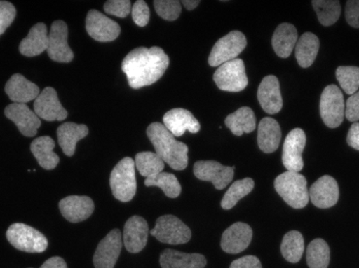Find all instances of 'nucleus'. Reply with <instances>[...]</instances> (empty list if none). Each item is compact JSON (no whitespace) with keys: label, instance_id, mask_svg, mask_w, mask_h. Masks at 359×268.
<instances>
[{"label":"nucleus","instance_id":"8","mask_svg":"<svg viewBox=\"0 0 359 268\" xmlns=\"http://www.w3.org/2000/svg\"><path fill=\"white\" fill-rule=\"evenodd\" d=\"M320 115L324 124L330 128L341 125L345 115L344 95L336 85L325 87L320 98Z\"/></svg>","mask_w":359,"mask_h":268},{"label":"nucleus","instance_id":"4","mask_svg":"<svg viewBox=\"0 0 359 268\" xmlns=\"http://www.w3.org/2000/svg\"><path fill=\"white\" fill-rule=\"evenodd\" d=\"M109 186L115 198L122 202H128L137 193L135 162L130 157L122 159L111 171Z\"/></svg>","mask_w":359,"mask_h":268},{"label":"nucleus","instance_id":"14","mask_svg":"<svg viewBox=\"0 0 359 268\" xmlns=\"http://www.w3.org/2000/svg\"><path fill=\"white\" fill-rule=\"evenodd\" d=\"M69 29L65 22L57 20L51 26L49 34L48 55L56 62L69 63L74 59V52L67 43Z\"/></svg>","mask_w":359,"mask_h":268},{"label":"nucleus","instance_id":"2","mask_svg":"<svg viewBox=\"0 0 359 268\" xmlns=\"http://www.w3.org/2000/svg\"><path fill=\"white\" fill-rule=\"evenodd\" d=\"M147 135L156 153L175 171H184L188 165V147L159 122L150 124Z\"/></svg>","mask_w":359,"mask_h":268},{"label":"nucleus","instance_id":"10","mask_svg":"<svg viewBox=\"0 0 359 268\" xmlns=\"http://www.w3.org/2000/svg\"><path fill=\"white\" fill-rule=\"evenodd\" d=\"M306 134L301 128H295L289 132L283 145L282 161L289 171L299 173L304 169L302 154L306 146Z\"/></svg>","mask_w":359,"mask_h":268},{"label":"nucleus","instance_id":"33","mask_svg":"<svg viewBox=\"0 0 359 268\" xmlns=\"http://www.w3.org/2000/svg\"><path fill=\"white\" fill-rule=\"evenodd\" d=\"M330 260V251L323 239L311 241L306 248V262L310 268H327Z\"/></svg>","mask_w":359,"mask_h":268},{"label":"nucleus","instance_id":"18","mask_svg":"<svg viewBox=\"0 0 359 268\" xmlns=\"http://www.w3.org/2000/svg\"><path fill=\"white\" fill-rule=\"evenodd\" d=\"M253 231L248 224L238 222L227 228L221 239V248L229 254H238L249 247Z\"/></svg>","mask_w":359,"mask_h":268},{"label":"nucleus","instance_id":"44","mask_svg":"<svg viewBox=\"0 0 359 268\" xmlns=\"http://www.w3.org/2000/svg\"><path fill=\"white\" fill-rule=\"evenodd\" d=\"M346 21L350 26L359 28V0H349L346 4Z\"/></svg>","mask_w":359,"mask_h":268},{"label":"nucleus","instance_id":"16","mask_svg":"<svg viewBox=\"0 0 359 268\" xmlns=\"http://www.w3.org/2000/svg\"><path fill=\"white\" fill-rule=\"evenodd\" d=\"M34 106L36 114L46 121H62L67 119V110L61 106L56 90L52 87H47L41 91Z\"/></svg>","mask_w":359,"mask_h":268},{"label":"nucleus","instance_id":"25","mask_svg":"<svg viewBox=\"0 0 359 268\" xmlns=\"http://www.w3.org/2000/svg\"><path fill=\"white\" fill-rule=\"evenodd\" d=\"M205 256L201 254H188L179 251L166 249L161 253L162 268H205Z\"/></svg>","mask_w":359,"mask_h":268},{"label":"nucleus","instance_id":"38","mask_svg":"<svg viewBox=\"0 0 359 268\" xmlns=\"http://www.w3.org/2000/svg\"><path fill=\"white\" fill-rule=\"evenodd\" d=\"M336 77L341 89L347 94L353 95L359 89V67L340 66L337 69Z\"/></svg>","mask_w":359,"mask_h":268},{"label":"nucleus","instance_id":"37","mask_svg":"<svg viewBox=\"0 0 359 268\" xmlns=\"http://www.w3.org/2000/svg\"><path fill=\"white\" fill-rule=\"evenodd\" d=\"M147 187H159L168 197L176 198L181 194L182 188L176 176L170 173H161L144 180Z\"/></svg>","mask_w":359,"mask_h":268},{"label":"nucleus","instance_id":"30","mask_svg":"<svg viewBox=\"0 0 359 268\" xmlns=\"http://www.w3.org/2000/svg\"><path fill=\"white\" fill-rule=\"evenodd\" d=\"M225 124L234 135L242 136L243 134H250L255 129V115L250 108L243 106L233 114L227 115Z\"/></svg>","mask_w":359,"mask_h":268},{"label":"nucleus","instance_id":"24","mask_svg":"<svg viewBox=\"0 0 359 268\" xmlns=\"http://www.w3.org/2000/svg\"><path fill=\"white\" fill-rule=\"evenodd\" d=\"M49 47V36L47 26L43 23H37L30 29L25 38L22 39L19 51L22 55L34 57L41 55Z\"/></svg>","mask_w":359,"mask_h":268},{"label":"nucleus","instance_id":"35","mask_svg":"<svg viewBox=\"0 0 359 268\" xmlns=\"http://www.w3.org/2000/svg\"><path fill=\"white\" fill-rule=\"evenodd\" d=\"M313 8L323 26L334 25L341 16V3L338 0H313Z\"/></svg>","mask_w":359,"mask_h":268},{"label":"nucleus","instance_id":"20","mask_svg":"<svg viewBox=\"0 0 359 268\" xmlns=\"http://www.w3.org/2000/svg\"><path fill=\"white\" fill-rule=\"evenodd\" d=\"M59 209L67 221L78 223L85 221L92 215L94 202L88 196H67L60 200Z\"/></svg>","mask_w":359,"mask_h":268},{"label":"nucleus","instance_id":"17","mask_svg":"<svg viewBox=\"0 0 359 268\" xmlns=\"http://www.w3.org/2000/svg\"><path fill=\"white\" fill-rule=\"evenodd\" d=\"M309 196L317 208H332L338 202L340 196L338 183L330 176H323L311 186Z\"/></svg>","mask_w":359,"mask_h":268},{"label":"nucleus","instance_id":"12","mask_svg":"<svg viewBox=\"0 0 359 268\" xmlns=\"http://www.w3.org/2000/svg\"><path fill=\"white\" fill-rule=\"evenodd\" d=\"M86 30L92 38L100 43L115 41L121 32V28L117 22L95 10H90L87 15Z\"/></svg>","mask_w":359,"mask_h":268},{"label":"nucleus","instance_id":"46","mask_svg":"<svg viewBox=\"0 0 359 268\" xmlns=\"http://www.w3.org/2000/svg\"><path fill=\"white\" fill-rule=\"evenodd\" d=\"M347 143L350 147L359 151V123H353L347 135Z\"/></svg>","mask_w":359,"mask_h":268},{"label":"nucleus","instance_id":"45","mask_svg":"<svg viewBox=\"0 0 359 268\" xmlns=\"http://www.w3.org/2000/svg\"><path fill=\"white\" fill-rule=\"evenodd\" d=\"M229 268H262V267L257 257L249 255L234 260Z\"/></svg>","mask_w":359,"mask_h":268},{"label":"nucleus","instance_id":"15","mask_svg":"<svg viewBox=\"0 0 359 268\" xmlns=\"http://www.w3.org/2000/svg\"><path fill=\"white\" fill-rule=\"evenodd\" d=\"M4 115L16 124L24 136H36L41 122L36 112H32L25 104H12L6 106Z\"/></svg>","mask_w":359,"mask_h":268},{"label":"nucleus","instance_id":"47","mask_svg":"<svg viewBox=\"0 0 359 268\" xmlns=\"http://www.w3.org/2000/svg\"><path fill=\"white\" fill-rule=\"evenodd\" d=\"M41 268H67V265L61 257H52L48 259Z\"/></svg>","mask_w":359,"mask_h":268},{"label":"nucleus","instance_id":"7","mask_svg":"<svg viewBox=\"0 0 359 268\" xmlns=\"http://www.w3.org/2000/svg\"><path fill=\"white\" fill-rule=\"evenodd\" d=\"M150 233L161 243L170 245H182L188 243L191 239V230L189 227L172 215L159 217L156 225Z\"/></svg>","mask_w":359,"mask_h":268},{"label":"nucleus","instance_id":"31","mask_svg":"<svg viewBox=\"0 0 359 268\" xmlns=\"http://www.w3.org/2000/svg\"><path fill=\"white\" fill-rule=\"evenodd\" d=\"M319 51V39L315 34L306 32L299 38L295 47V57L304 69L311 66Z\"/></svg>","mask_w":359,"mask_h":268},{"label":"nucleus","instance_id":"23","mask_svg":"<svg viewBox=\"0 0 359 268\" xmlns=\"http://www.w3.org/2000/svg\"><path fill=\"white\" fill-rule=\"evenodd\" d=\"M4 90H6L8 98L16 104H26V102L36 99L41 94L37 85L30 82L20 73H16L11 77L6 83Z\"/></svg>","mask_w":359,"mask_h":268},{"label":"nucleus","instance_id":"6","mask_svg":"<svg viewBox=\"0 0 359 268\" xmlns=\"http://www.w3.org/2000/svg\"><path fill=\"white\" fill-rule=\"evenodd\" d=\"M213 78L219 89L229 92H240L248 86V78L242 59L236 58L220 65Z\"/></svg>","mask_w":359,"mask_h":268},{"label":"nucleus","instance_id":"22","mask_svg":"<svg viewBox=\"0 0 359 268\" xmlns=\"http://www.w3.org/2000/svg\"><path fill=\"white\" fill-rule=\"evenodd\" d=\"M163 125L175 136H182L185 132L198 134L201 130V124L189 111L184 108H174L163 115Z\"/></svg>","mask_w":359,"mask_h":268},{"label":"nucleus","instance_id":"13","mask_svg":"<svg viewBox=\"0 0 359 268\" xmlns=\"http://www.w3.org/2000/svg\"><path fill=\"white\" fill-rule=\"evenodd\" d=\"M122 234L119 230H113L98 244L93 256L95 268H114L122 249Z\"/></svg>","mask_w":359,"mask_h":268},{"label":"nucleus","instance_id":"29","mask_svg":"<svg viewBox=\"0 0 359 268\" xmlns=\"http://www.w3.org/2000/svg\"><path fill=\"white\" fill-rule=\"evenodd\" d=\"M54 139L50 136L37 137L30 146V150L36 157L37 162L47 171L54 169L60 161L58 155L54 153Z\"/></svg>","mask_w":359,"mask_h":268},{"label":"nucleus","instance_id":"34","mask_svg":"<svg viewBox=\"0 0 359 268\" xmlns=\"http://www.w3.org/2000/svg\"><path fill=\"white\" fill-rule=\"evenodd\" d=\"M135 167L144 178L157 176L164 169V161L157 153L141 152L135 156Z\"/></svg>","mask_w":359,"mask_h":268},{"label":"nucleus","instance_id":"43","mask_svg":"<svg viewBox=\"0 0 359 268\" xmlns=\"http://www.w3.org/2000/svg\"><path fill=\"white\" fill-rule=\"evenodd\" d=\"M345 115L350 122L359 121V90L348 98L346 102Z\"/></svg>","mask_w":359,"mask_h":268},{"label":"nucleus","instance_id":"39","mask_svg":"<svg viewBox=\"0 0 359 268\" xmlns=\"http://www.w3.org/2000/svg\"><path fill=\"white\" fill-rule=\"evenodd\" d=\"M154 8L162 19L175 21L181 15V2L178 0H155Z\"/></svg>","mask_w":359,"mask_h":268},{"label":"nucleus","instance_id":"3","mask_svg":"<svg viewBox=\"0 0 359 268\" xmlns=\"http://www.w3.org/2000/svg\"><path fill=\"white\" fill-rule=\"evenodd\" d=\"M275 189L280 196L293 209H303L308 204V187L305 176L295 171H286L275 180Z\"/></svg>","mask_w":359,"mask_h":268},{"label":"nucleus","instance_id":"42","mask_svg":"<svg viewBox=\"0 0 359 268\" xmlns=\"http://www.w3.org/2000/svg\"><path fill=\"white\" fill-rule=\"evenodd\" d=\"M133 21L140 27H144L150 21V8L148 4L143 0H137L133 4V10H131Z\"/></svg>","mask_w":359,"mask_h":268},{"label":"nucleus","instance_id":"28","mask_svg":"<svg viewBox=\"0 0 359 268\" xmlns=\"http://www.w3.org/2000/svg\"><path fill=\"white\" fill-rule=\"evenodd\" d=\"M297 31L292 24L283 23L276 28L271 45L279 57L287 58L297 45Z\"/></svg>","mask_w":359,"mask_h":268},{"label":"nucleus","instance_id":"19","mask_svg":"<svg viewBox=\"0 0 359 268\" xmlns=\"http://www.w3.org/2000/svg\"><path fill=\"white\" fill-rule=\"evenodd\" d=\"M149 226L146 220L140 216H133L127 220L123 231V244L130 253H139L148 241Z\"/></svg>","mask_w":359,"mask_h":268},{"label":"nucleus","instance_id":"41","mask_svg":"<svg viewBox=\"0 0 359 268\" xmlns=\"http://www.w3.org/2000/svg\"><path fill=\"white\" fill-rule=\"evenodd\" d=\"M16 8L8 1L0 2V34H4L16 17Z\"/></svg>","mask_w":359,"mask_h":268},{"label":"nucleus","instance_id":"9","mask_svg":"<svg viewBox=\"0 0 359 268\" xmlns=\"http://www.w3.org/2000/svg\"><path fill=\"white\" fill-rule=\"evenodd\" d=\"M247 45V39L241 31H231L219 39L212 49L209 64L216 67L236 59Z\"/></svg>","mask_w":359,"mask_h":268},{"label":"nucleus","instance_id":"32","mask_svg":"<svg viewBox=\"0 0 359 268\" xmlns=\"http://www.w3.org/2000/svg\"><path fill=\"white\" fill-rule=\"evenodd\" d=\"M305 250V241L301 232L297 230L289 231L284 235L281 244V252L284 258L291 263L301 260Z\"/></svg>","mask_w":359,"mask_h":268},{"label":"nucleus","instance_id":"5","mask_svg":"<svg viewBox=\"0 0 359 268\" xmlns=\"http://www.w3.org/2000/svg\"><path fill=\"white\" fill-rule=\"evenodd\" d=\"M6 239L17 250L27 253H43L48 239L43 233L23 223H15L6 231Z\"/></svg>","mask_w":359,"mask_h":268},{"label":"nucleus","instance_id":"11","mask_svg":"<svg viewBox=\"0 0 359 268\" xmlns=\"http://www.w3.org/2000/svg\"><path fill=\"white\" fill-rule=\"evenodd\" d=\"M194 173L198 180L211 182L216 189L222 190L233 181L234 167H224L213 160H201L194 164Z\"/></svg>","mask_w":359,"mask_h":268},{"label":"nucleus","instance_id":"40","mask_svg":"<svg viewBox=\"0 0 359 268\" xmlns=\"http://www.w3.org/2000/svg\"><path fill=\"white\" fill-rule=\"evenodd\" d=\"M104 12L111 16L126 18L130 14L133 8L129 0H109L104 6Z\"/></svg>","mask_w":359,"mask_h":268},{"label":"nucleus","instance_id":"1","mask_svg":"<svg viewBox=\"0 0 359 268\" xmlns=\"http://www.w3.org/2000/svg\"><path fill=\"white\" fill-rule=\"evenodd\" d=\"M170 65V58L159 47L137 48L124 58L122 71L133 89L150 86L159 80Z\"/></svg>","mask_w":359,"mask_h":268},{"label":"nucleus","instance_id":"48","mask_svg":"<svg viewBox=\"0 0 359 268\" xmlns=\"http://www.w3.org/2000/svg\"><path fill=\"white\" fill-rule=\"evenodd\" d=\"M181 3L185 6L186 10H192L201 3V1L199 0H183Z\"/></svg>","mask_w":359,"mask_h":268},{"label":"nucleus","instance_id":"27","mask_svg":"<svg viewBox=\"0 0 359 268\" xmlns=\"http://www.w3.org/2000/svg\"><path fill=\"white\" fill-rule=\"evenodd\" d=\"M281 135L279 123L271 118H264L258 125V147L264 153H273L279 148Z\"/></svg>","mask_w":359,"mask_h":268},{"label":"nucleus","instance_id":"21","mask_svg":"<svg viewBox=\"0 0 359 268\" xmlns=\"http://www.w3.org/2000/svg\"><path fill=\"white\" fill-rule=\"evenodd\" d=\"M258 101L264 112L273 115L279 113L283 106L280 84L275 76H268L258 87Z\"/></svg>","mask_w":359,"mask_h":268},{"label":"nucleus","instance_id":"36","mask_svg":"<svg viewBox=\"0 0 359 268\" xmlns=\"http://www.w3.org/2000/svg\"><path fill=\"white\" fill-rule=\"evenodd\" d=\"M253 188L254 181L250 178L236 181L223 196L222 200H221V206L224 210H231L238 204V200L248 195Z\"/></svg>","mask_w":359,"mask_h":268},{"label":"nucleus","instance_id":"26","mask_svg":"<svg viewBox=\"0 0 359 268\" xmlns=\"http://www.w3.org/2000/svg\"><path fill=\"white\" fill-rule=\"evenodd\" d=\"M88 134L89 129L86 125L72 122L63 123L57 129L59 145L65 154L69 157L74 154L76 143L86 137Z\"/></svg>","mask_w":359,"mask_h":268}]
</instances>
